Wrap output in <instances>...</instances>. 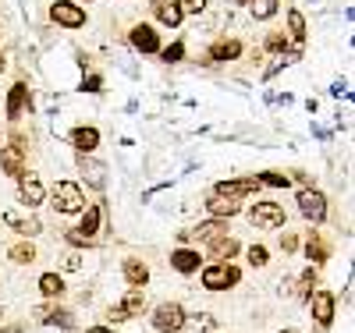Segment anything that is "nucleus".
<instances>
[{"mask_svg":"<svg viewBox=\"0 0 355 333\" xmlns=\"http://www.w3.org/2000/svg\"><path fill=\"white\" fill-rule=\"evenodd\" d=\"M50 206H53V213H61V217H82V209H85V192L78 181H57V188L50 192Z\"/></svg>","mask_w":355,"mask_h":333,"instance_id":"f257e3e1","label":"nucleus"},{"mask_svg":"<svg viewBox=\"0 0 355 333\" xmlns=\"http://www.w3.org/2000/svg\"><path fill=\"white\" fill-rule=\"evenodd\" d=\"M199 280L206 291H231L234 284L242 280V269L231 266V262H206L199 269Z\"/></svg>","mask_w":355,"mask_h":333,"instance_id":"f03ea898","label":"nucleus"},{"mask_svg":"<svg viewBox=\"0 0 355 333\" xmlns=\"http://www.w3.org/2000/svg\"><path fill=\"white\" fill-rule=\"evenodd\" d=\"M185 319H189V312H185L182 301H164V305H157L153 316H150L157 333H182Z\"/></svg>","mask_w":355,"mask_h":333,"instance_id":"7ed1b4c3","label":"nucleus"},{"mask_svg":"<svg viewBox=\"0 0 355 333\" xmlns=\"http://www.w3.org/2000/svg\"><path fill=\"white\" fill-rule=\"evenodd\" d=\"M295 206H299V213H302L313 227L327 220V195H323L320 188H313V185L299 188V195H295Z\"/></svg>","mask_w":355,"mask_h":333,"instance_id":"20e7f679","label":"nucleus"},{"mask_svg":"<svg viewBox=\"0 0 355 333\" xmlns=\"http://www.w3.org/2000/svg\"><path fill=\"white\" fill-rule=\"evenodd\" d=\"M0 220H4L18 237H25V241H33V237L43 234V220L33 213V209H4V213H0Z\"/></svg>","mask_w":355,"mask_h":333,"instance_id":"39448f33","label":"nucleus"},{"mask_svg":"<svg viewBox=\"0 0 355 333\" xmlns=\"http://www.w3.org/2000/svg\"><path fill=\"white\" fill-rule=\"evenodd\" d=\"M249 224L259 227V231H277L284 227V206L281 202H270V199H263L249 209Z\"/></svg>","mask_w":355,"mask_h":333,"instance_id":"423d86ee","label":"nucleus"},{"mask_svg":"<svg viewBox=\"0 0 355 333\" xmlns=\"http://www.w3.org/2000/svg\"><path fill=\"white\" fill-rule=\"evenodd\" d=\"M309 312H313V323L320 330H327L338 316V294L334 291H313L309 294Z\"/></svg>","mask_w":355,"mask_h":333,"instance_id":"0eeeda50","label":"nucleus"},{"mask_svg":"<svg viewBox=\"0 0 355 333\" xmlns=\"http://www.w3.org/2000/svg\"><path fill=\"white\" fill-rule=\"evenodd\" d=\"M75 167H78L82 181H85V185L93 188V192H103V188H107V177H110V170H107V163H103V160L75 153Z\"/></svg>","mask_w":355,"mask_h":333,"instance_id":"6e6552de","label":"nucleus"},{"mask_svg":"<svg viewBox=\"0 0 355 333\" xmlns=\"http://www.w3.org/2000/svg\"><path fill=\"white\" fill-rule=\"evenodd\" d=\"M18 202H21L25 209H40V206L46 202V188H43L40 174H25V177H18Z\"/></svg>","mask_w":355,"mask_h":333,"instance_id":"1a4fd4ad","label":"nucleus"},{"mask_svg":"<svg viewBox=\"0 0 355 333\" xmlns=\"http://www.w3.org/2000/svg\"><path fill=\"white\" fill-rule=\"evenodd\" d=\"M50 18H53V25H61V28H82L89 21V15L75 4V0H57V4L50 8Z\"/></svg>","mask_w":355,"mask_h":333,"instance_id":"9d476101","label":"nucleus"},{"mask_svg":"<svg viewBox=\"0 0 355 333\" xmlns=\"http://www.w3.org/2000/svg\"><path fill=\"white\" fill-rule=\"evenodd\" d=\"M68 142L75 145V153L93 156L96 149H100V128H96V125H75L71 135H68Z\"/></svg>","mask_w":355,"mask_h":333,"instance_id":"9b49d317","label":"nucleus"},{"mask_svg":"<svg viewBox=\"0 0 355 333\" xmlns=\"http://www.w3.org/2000/svg\"><path fill=\"white\" fill-rule=\"evenodd\" d=\"M121 277H125V284H128L132 291H142L146 284H150V262L139 259V255H128V259L121 262Z\"/></svg>","mask_w":355,"mask_h":333,"instance_id":"f8f14e48","label":"nucleus"},{"mask_svg":"<svg viewBox=\"0 0 355 333\" xmlns=\"http://www.w3.org/2000/svg\"><path fill=\"white\" fill-rule=\"evenodd\" d=\"M128 39H132V46L139 50V53H146V57H153V53H160V36H157V28L153 25H132V33H128Z\"/></svg>","mask_w":355,"mask_h":333,"instance_id":"ddd939ff","label":"nucleus"},{"mask_svg":"<svg viewBox=\"0 0 355 333\" xmlns=\"http://www.w3.org/2000/svg\"><path fill=\"white\" fill-rule=\"evenodd\" d=\"M206 213H210V220H231L242 213V199H227V195H206Z\"/></svg>","mask_w":355,"mask_h":333,"instance_id":"4468645a","label":"nucleus"},{"mask_svg":"<svg viewBox=\"0 0 355 333\" xmlns=\"http://www.w3.org/2000/svg\"><path fill=\"white\" fill-rule=\"evenodd\" d=\"M171 266H174V273L192 277V273H199V269L206 266V259L199 255V249H174L171 252Z\"/></svg>","mask_w":355,"mask_h":333,"instance_id":"2eb2a0df","label":"nucleus"},{"mask_svg":"<svg viewBox=\"0 0 355 333\" xmlns=\"http://www.w3.org/2000/svg\"><path fill=\"white\" fill-rule=\"evenodd\" d=\"M259 192V181L256 177H234V181H217L214 195H227V199H245Z\"/></svg>","mask_w":355,"mask_h":333,"instance_id":"dca6fc26","label":"nucleus"},{"mask_svg":"<svg viewBox=\"0 0 355 333\" xmlns=\"http://www.w3.org/2000/svg\"><path fill=\"white\" fill-rule=\"evenodd\" d=\"M103 202H93V206H85L82 209V220H78V234L85 237V241H96V234H100V227H103Z\"/></svg>","mask_w":355,"mask_h":333,"instance_id":"f3484780","label":"nucleus"},{"mask_svg":"<svg viewBox=\"0 0 355 333\" xmlns=\"http://www.w3.org/2000/svg\"><path fill=\"white\" fill-rule=\"evenodd\" d=\"M242 53H245L242 39H234V36H220V39H214V43H210V53H206V60H210V64H214V60H220V64H224V60H239Z\"/></svg>","mask_w":355,"mask_h":333,"instance_id":"a211bd4d","label":"nucleus"},{"mask_svg":"<svg viewBox=\"0 0 355 333\" xmlns=\"http://www.w3.org/2000/svg\"><path fill=\"white\" fill-rule=\"evenodd\" d=\"M299 252H306V259H309V266H323L331 259V245L323 241V234H316V231H309V234H302V249Z\"/></svg>","mask_w":355,"mask_h":333,"instance_id":"6ab92c4d","label":"nucleus"},{"mask_svg":"<svg viewBox=\"0 0 355 333\" xmlns=\"http://www.w3.org/2000/svg\"><path fill=\"white\" fill-rule=\"evenodd\" d=\"M25 156L28 153H21V149H15V145H4V149H0V170H4L8 177H25L28 170H25Z\"/></svg>","mask_w":355,"mask_h":333,"instance_id":"aec40b11","label":"nucleus"},{"mask_svg":"<svg viewBox=\"0 0 355 333\" xmlns=\"http://www.w3.org/2000/svg\"><path fill=\"white\" fill-rule=\"evenodd\" d=\"M150 11H153V18H157L160 25H167V28H182V21H185V15L178 11L174 0H150Z\"/></svg>","mask_w":355,"mask_h":333,"instance_id":"412c9836","label":"nucleus"},{"mask_svg":"<svg viewBox=\"0 0 355 333\" xmlns=\"http://www.w3.org/2000/svg\"><path fill=\"white\" fill-rule=\"evenodd\" d=\"M25 103H28V85L25 82H15L11 93H8V103H4V117L11 120V125H15V120H21Z\"/></svg>","mask_w":355,"mask_h":333,"instance_id":"4be33fe9","label":"nucleus"},{"mask_svg":"<svg viewBox=\"0 0 355 333\" xmlns=\"http://www.w3.org/2000/svg\"><path fill=\"white\" fill-rule=\"evenodd\" d=\"M224 234H227V220H202L196 231H189V237L202 241V245H214V241L224 237Z\"/></svg>","mask_w":355,"mask_h":333,"instance_id":"5701e85b","label":"nucleus"},{"mask_svg":"<svg viewBox=\"0 0 355 333\" xmlns=\"http://www.w3.org/2000/svg\"><path fill=\"white\" fill-rule=\"evenodd\" d=\"M239 252H242V241H239V237H231V234L217 237L214 245H210V259H214V262H231Z\"/></svg>","mask_w":355,"mask_h":333,"instance_id":"b1692460","label":"nucleus"},{"mask_svg":"<svg viewBox=\"0 0 355 333\" xmlns=\"http://www.w3.org/2000/svg\"><path fill=\"white\" fill-rule=\"evenodd\" d=\"M284 18H288V33H284V36H288L295 46H302V43H306V33H309V28H306V15H302L299 8H288Z\"/></svg>","mask_w":355,"mask_h":333,"instance_id":"393cba45","label":"nucleus"},{"mask_svg":"<svg viewBox=\"0 0 355 333\" xmlns=\"http://www.w3.org/2000/svg\"><path fill=\"white\" fill-rule=\"evenodd\" d=\"M40 294L46 298V301H61V294H64V277L57 273V269H50V273H43L40 277Z\"/></svg>","mask_w":355,"mask_h":333,"instance_id":"a878e982","label":"nucleus"},{"mask_svg":"<svg viewBox=\"0 0 355 333\" xmlns=\"http://www.w3.org/2000/svg\"><path fill=\"white\" fill-rule=\"evenodd\" d=\"M8 259L15 262V266H33L36 262V245H33V241H15V245L8 249Z\"/></svg>","mask_w":355,"mask_h":333,"instance_id":"bb28decb","label":"nucleus"},{"mask_svg":"<svg viewBox=\"0 0 355 333\" xmlns=\"http://www.w3.org/2000/svg\"><path fill=\"white\" fill-rule=\"evenodd\" d=\"M214 330H217V316L214 312H196L182 326V333H214Z\"/></svg>","mask_w":355,"mask_h":333,"instance_id":"cd10ccee","label":"nucleus"},{"mask_svg":"<svg viewBox=\"0 0 355 333\" xmlns=\"http://www.w3.org/2000/svg\"><path fill=\"white\" fill-rule=\"evenodd\" d=\"M121 309L128 312V319H139L150 305H146V294H142V291H132V287H128V294L121 298Z\"/></svg>","mask_w":355,"mask_h":333,"instance_id":"c85d7f7f","label":"nucleus"},{"mask_svg":"<svg viewBox=\"0 0 355 333\" xmlns=\"http://www.w3.org/2000/svg\"><path fill=\"white\" fill-rule=\"evenodd\" d=\"M316 280H320V273H316V266H306L302 273H299V284H295V294H299V298H306V301H309V294L316 291Z\"/></svg>","mask_w":355,"mask_h":333,"instance_id":"c756f323","label":"nucleus"},{"mask_svg":"<svg viewBox=\"0 0 355 333\" xmlns=\"http://www.w3.org/2000/svg\"><path fill=\"white\" fill-rule=\"evenodd\" d=\"M277 11H281V0H252V4H249V15H252L256 21L274 18Z\"/></svg>","mask_w":355,"mask_h":333,"instance_id":"7c9ffc66","label":"nucleus"},{"mask_svg":"<svg viewBox=\"0 0 355 333\" xmlns=\"http://www.w3.org/2000/svg\"><path fill=\"white\" fill-rule=\"evenodd\" d=\"M256 181H259V188L266 185V188H288L291 181H288V174H281V170H263V174H256Z\"/></svg>","mask_w":355,"mask_h":333,"instance_id":"2f4dec72","label":"nucleus"},{"mask_svg":"<svg viewBox=\"0 0 355 333\" xmlns=\"http://www.w3.org/2000/svg\"><path fill=\"white\" fill-rule=\"evenodd\" d=\"M46 326H61V330H68V333H75V326H78V323H75V316H71L68 309H61V305H57Z\"/></svg>","mask_w":355,"mask_h":333,"instance_id":"473e14b6","label":"nucleus"},{"mask_svg":"<svg viewBox=\"0 0 355 333\" xmlns=\"http://www.w3.org/2000/svg\"><path fill=\"white\" fill-rule=\"evenodd\" d=\"M182 57H185V43L182 39H174L171 46H160V60H164V64H178Z\"/></svg>","mask_w":355,"mask_h":333,"instance_id":"72a5a7b5","label":"nucleus"},{"mask_svg":"<svg viewBox=\"0 0 355 333\" xmlns=\"http://www.w3.org/2000/svg\"><path fill=\"white\" fill-rule=\"evenodd\" d=\"M288 36L284 33H270V36H266V43H263V50L266 53H277V57H284V50H288Z\"/></svg>","mask_w":355,"mask_h":333,"instance_id":"f704fd0d","label":"nucleus"},{"mask_svg":"<svg viewBox=\"0 0 355 333\" xmlns=\"http://www.w3.org/2000/svg\"><path fill=\"white\" fill-rule=\"evenodd\" d=\"M245 259H249V266L263 269L266 262H270V252H266L263 245H249V249H245Z\"/></svg>","mask_w":355,"mask_h":333,"instance_id":"c9c22d12","label":"nucleus"},{"mask_svg":"<svg viewBox=\"0 0 355 333\" xmlns=\"http://www.w3.org/2000/svg\"><path fill=\"white\" fill-rule=\"evenodd\" d=\"M78 93H103V75L100 71H89L78 85Z\"/></svg>","mask_w":355,"mask_h":333,"instance_id":"e433bc0d","label":"nucleus"},{"mask_svg":"<svg viewBox=\"0 0 355 333\" xmlns=\"http://www.w3.org/2000/svg\"><path fill=\"white\" fill-rule=\"evenodd\" d=\"M302 249V234H295V231H284V237H281V252L284 255H295Z\"/></svg>","mask_w":355,"mask_h":333,"instance_id":"4c0bfd02","label":"nucleus"},{"mask_svg":"<svg viewBox=\"0 0 355 333\" xmlns=\"http://www.w3.org/2000/svg\"><path fill=\"white\" fill-rule=\"evenodd\" d=\"M174 4L182 15H202L206 11V0H174Z\"/></svg>","mask_w":355,"mask_h":333,"instance_id":"58836bf2","label":"nucleus"},{"mask_svg":"<svg viewBox=\"0 0 355 333\" xmlns=\"http://www.w3.org/2000/svg\"><path fill=\"white\" fill-rule=\"evenodd\" d=\"M61 269H64V273H78V269H82V252H68L64 259H61Z\"/></svg>","mask_w":355,"mask_h":333,"instance_id":"ea45409f","label":"nucleus"},{"mask_svg":"<svg viewBox=\"0 0 355 333\" xmlns=\"http://www.w3.org/2000/svg\"><path fill=\"white\" fill-rule=\"evenodd\" d=\"M64 241H68V245H71L75 252H78V249H93V245H96V241H85V237H82V234H78L75 227H71V231L64 234Z\"/></svg>","mask_w":355,"mask_h":333,"instance_id":"a19ab883","label":"nucleus"},{"mask_svg":"<svg viewBox=\"0 0 355 333\" xmlns=\"http://www.w3.org/2000/svg\"><path fill=\"white\" fill-rule=\"evenodd\" d=\"M53 309H57V301H43V305H40V309L33 312V319L46 326V323H50V316H53Z\"/></svg>","mask_w":355,"mask_h":333,"instance_id":"79ce46f5","label":"nucleus"},{"mask_svg":"<svg viewBox=\"0 0 355 333\" xmlns=\"http://www.w3.org/2000/svg\"><path fill=\"white\" fill-rule=\"evenodd\" d=\"M107 323H114V326H117V323H128V312H125L121 305H110V309H107Z\"/></svg>","mask_w":355,"mask_h":333,"instance_id":"37998d69","label":"nucleus"},{"mask_svg":"<svg viewBox=\"0 0 355 333\" xmlns=\"http://www.w3.org/2000/svg\"><path fill=\"white\" fill-rule=\"evenodd\" d=\"M0 333H25V323H8V326H0Z\"/></svg>","mask_w":355,"mask_h":333,"instance_id":"c03bdc74","label":"nucleus"},{"mask_svg":"<svg viewBox=\"0 0 355 333\" xmlns=\"http://www.w3.org/2000/svg\"><path fill=\"white\" fill-rule=\"evenodd\" d=\"M85 333H114V326H89Z\"/></svg>","mask_w":355,"mask_h":333,"instance_id":"a18cd8bd","label":"nucleus"},{"mask_svg":"<svg viewBox=\"0 0 355 333\" xmlns=\"http://www.w3.org/2000/svg\"><path fill=\"white\" fill-rule=\"evenodd\" d=\"M4 71H8V57H4V53H0V75H4Z\"/></svg>","mask_w":355,"mask_h":333,"instance_id":"49530a36","label":"nucleus"},{"mask_svg":"<svg viewBox=\"0 0 355 333\" xmlns=\"http://www.w3.org/2000/svg\"><path fill=\"white\" fill-rule=\"evenodd\" d=\"M281 333H299V330H281Z\"/></svg>","mask_w":355,"mask_h":333,"instance_id":"de8ad7c7","label":"nucleus"},{"mask_svg":"<svg viewBox=\"0 0 355 333\" xmlns=\"http://www.w3.org/2000/svg\"><path fill=\"white\" fill-rule=\"evenodd\" d=\"M239 4H252V0H239Z\"/></svg>","mask_w":355,"mask_h":333,"instance_id":"09e8293b","label":"nucleus"}]
</instances>
